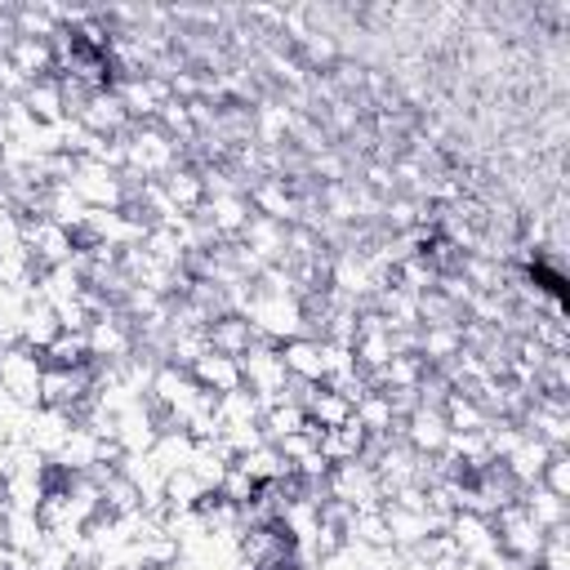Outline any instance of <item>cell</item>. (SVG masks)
<instances>
[{
	"label": "cell",
	"mask_w": 570,
	"mask_h": 570,
	"mask_svg": "<svg viewBox=\"0 0 570 570\" xmlns=\"http://www.w3.org/2000/svg\"><path fill=\"white\" fill-rule=\"evenodd\" d=\"M240 316L249 321V330L263 343H276V347L307 334V312H303V303L294 294H263V289H254Z\"/></svg>",
	"instance_id": "cell-1"
},
{
	"label": "cell",
	"mask_w": 570,
	"mask_h": 570,
	"mask_svg": "<svg viewBox=\"0 0 570 570\" xmlns=\"http://www.w3.org/2000/svg\"><path fill=\"white\" fill-rule=\"evenodd\" d=\"M205 499H209V490H205L187 468L165 476V508H174V512H191V508H200Z\"/></svg>",
	"instance_id": "cell-36"
},
{
	"label": "cell",
	"mask_w": 570,
	"mask_h": 570,
	"mask_svg": "<svg viewBox=\"0 0 570 570\" xmlns=\"http://www.w3.org/2000/svg\"><path fill=\"white\" fill-rule=\"evenodd\" d=\"M325 494L330 503H343L347 512H365V508H383V490H379V476L365 459H347V463H334L330 476H325Z\"/></svg>",
	"instance_id": "cell-4"
},
{
	"label": "cell",
	"mask_w": 570,
	"mask_h": 570,
	"mask_svg": "<svg viewBox=\"0 0 570 570\" xmlns=\"http://www.w3.org/2000/svg\"><path fill=\"white\" fill-rule=\"evenodd\" d=\"M89 134H98V138H120V134H129V111L120 107V98H116V89H94L89 98H85V107H80V116H76Z\"/></svg>",
	"instance_id": "cell-13"
},
{
	"label": "cell",
	"mask_w": 570,
	"mask_h": 570,
	"mask_svg": "<svg viewBox=\"0 0 570 570\" xmlns=\"http://www.w3.org/2000/svg\"><path fill=\"white\" fill-rule=\"evenodd\" d=\"M249 134H254V142L263 151H281V142L294 134V111L285 102H276V98H263L254 107V116H249Z\"/></svg>",
	"instance_id": "cell-20"
},
{
	"label": "cell",
	"mask_w": 570,
	"mask_h": 570,
	"mask_svg": "<svg viewBox=\"0 0 570 570\" xmlns=\"http://www.w3.org/2000/svg\"><path fill=\"white\" fill-rule=\"evenodd\" d=\"M9 214H13V209H9V205H4V200H0V223H4V218H9Z\"/></svg>",
	"instance_id": "cell-41"
},
{
	"label": "cell",
	"mask_w": 570,
	"mask_h": 570,
	"mask_svg": "<svg viewBox=\"0 0 570 570\" xmlns=\"http://www.w3.org/2000/svg\"><path fill=\"white\" fill-rule=\"evenodd\" d=\"M85 214H89L85 200H80L67 183H49V187H45V218H49V223H58V227H67V232L76 236L80 223H85Z\"/></svg>",
	"instance_id": "cell-30"
},
{
	"label": "cell",
	"mask_w": 570,
	"mask_h": 570,
	"mask_svg": "<svg viewBox=\"0 0 570 570\" xmlns=\"http://www.w3.org/2000/svg\"><path fill=\"white\" fill-rule=\"evenodd\" d=\"M191 450H196V441H191L183 428H160V436H156V445H151V459H156L160 472L169 476V472H183V468L191 463Z\"/></svg>",
	"instance_id": "cell-33"
},
{
	"label": "cell",
	"mask_w": 570,
	"mask_h": 570,
	"mask_svg": "<svg viewBox=\"0 0 570 570\" xmlns=\"http://www.w3.org/2000/svg\"><path fill=\"white\" fill-rule=\"evenodd\" d=\"M281 361H285V374L294 383H325L330 379V347H325V338H312V334L289 338V343H281Z\"/></svg>",
	"instance_id": "cell-10"
},
{
	"label": "cell",
	"mask_w": 570,
	"mask_h": 570,
	"mask_svg": "<svg viewBox=\"0 0 570 570\" xmlns=\"http://www.w3.org/2000/svg\"><path fill=\"white\" fill-rule=\"evenodd\" d=\"M441 414H445L450 432H485V423H490V414L472 396H463V392H450L445 405H441Z\"/></svg>",
	"instance_id": "cell-35"
},
{
	"label": "cell",
	"mask_w": 570,
	"mask_h": 570,
	"mask_svg": "<svg viewBox=\"0 0 570 570\" xmlns=\"http://www.w3.org/2000/svg\"><path fill=\"white\" fill-rule=\"evenodd\" d=\"M4 58H9V67L31 85V80H45V76H53V40H31V36H13L9 40V49H4Z\"/></svg>",
	"instance_id": "cell-19"
},
{
	"label": "cell",
	"mask_w": 570,
	"mask_h": 570,
	"mask_svg": "<svg viewBox=\"0 0 570 570\" xmlns=\"http://www.w3.org/2000/svg\"><path fill=\"white\" fill-rule=\"evenodd\" d=\"M445 436H450V423H445L441 405H414L401 419V441L414 454H441L445 450Z\"/></svg>",
	"instance_id": "cell-12"
},
{
	"label": "cell",
	"mask_w": 570,
	"mask_h": 570,
	"mask_svg": "<svg viewBox=\"0 0 570 570\" xmlns=\"http://www.w3.org/2000/svg\"><path fill=\"white\" fill-rule=\"evenodd\" d=\"M490 521H494L499 548H503L508 557H517V561H525V566H534V561H539L543 530H539V525L525 517V508H521V503H508V508H503V512H494Z\"/></svg>",
	"instance_id": "cell-7"
},
{
	"label": "cell",
	"mask_w": 570,
	"mask_h": 570,
	"mask_svg": "<svg viewBox=\"0 0 570 570\" xmlns=\"http://www.w3.org/2000/svg\"><path fill=\"white\" fill-rule=\"evenodd\" d=\"M254 485H272V481H285L289 476V463L281 459V450L272 445V441H263V445H254V450H245L240 459H232Z\"/></svg>",
	"instance_id": "cell-28"
},
{
	"label": "cell",
	"mask_w": 570,
	"mask_h": 570,
	"mask_svg": "<svg viewBox=\"0 0 570 570\" xmlns=\"http://www.w3.org/2000/svg\"><path fill=\"white\" fill-rule=\"evenodd\" d=\"M58 334H62L58 312H53L49 303L31 298V303L22 307V321H18V343H22V347H31V352H45V347H49Z\"/></svg>",
	"instance_id": "cell-24"
},
{
	"label": "cell",
	"mask_w": 570,
	"mask_h": 570,
	"mask_svg": "<svg viewBox=\"0 0 570 570\" xmlns=\"http://www.w3.org/2000/svg\"><path fill=\"white\" fill-rule=\"evenodd\" d=\"M45 365H58V370H80V365H89V347H85V334H58L45 352Z\"/></svg>",
	"instance_id": "cell-37"
},
{
	"label": "cell",
	"mask_w": 570,
	"mask_h": 570,
	"mask_svg": "<svg viewBox=\"0 0 570 570\" xmlns=\"http://www.w3.org/2000/svg\"><path fill=\"white\" fill-rule=\"evenodd\" d=\"M352 419L365 436H401V419L387 401V392H365L356 405H352Z\"/></svg>",
	"instance_id": "cell-25"
},
{
	"label": "cell",
	"mask_w": 570,
	"mask_h": 570,
	"mask_svg": "<svg viewBox=\"0 0 570 570\" xmlns=\"http://www.w3.org/2000/svg\"><path fill=\"white\" fill-rule=\"evenodd\" d=\"M40 379H45V356L13 343V347H0V392L27 410L40 405Z\"/></svg>",
	"instance_id": "cell-5"
},
{
	"label": "cell",
	"mask_w": 570,
	"mask_h": 570,
	"mask_svg": "<svg viewBox=\"0 0 570 570\" xmlns=\"http://www.w3.org/2000/svg\"><path fill=\"white\" fill-rule=\"evenodd\" d=\"M365 432L356 428V419H347L343 428H330V432H321L316 436V450L325 454V463L334 468V463H347V459H361L365 454Z\"/></svg>",
	"instance_id": "cell-29"
},
{
	"label": "cell",
	"mask_w": 570,
	"mask_h": 570,
	"mask_svg": "<svg viewBox=\"0 0 570 570\" xmlns=\"http://www.w3.org/2000/svg\"><path fill=\"white\" fill-rule=\"evenodd\" d=\"M76 428V414L67 410H53V405H36L31 410V428H27V445L40 454V459H53L62 450V441L71 436Z\"/></svg>",
	"instance_id": "cell-15"
},
{
	"label": "cell",
	"mask_w": 570,
	"mask_h": 570,
	"mask_svg": "<svg viewBox=\"0 0 570 570\" xmlns=\"http://www.w3.org/2000/svg\"><path fill=\"white\" fill-rule=\"evenodd\" d=\"M552 459V450L543 445V441H534V436H521V445L508 454V459H499V468H503V476L517 485V490H525V485H539V476H543V463Z\"/></svg>",
	"instance_id": "cell-22"
},
{
	"label": "cell",
	"mask_w": 570,
	"mask_h": 570,
	"mask_svg": "<svg viewBox=\"0 0 570 570\" xmlns=\"http://www.w3.org/2000/svg\"><path fill=\"white\" fill-rule=\"evenodd\" d=\"M539 485H543V490H552L557 499H570V454H566V450H552V459L543 463Z\"/></svg>",
	"instance_id": "cell-38"
},
{
	"label": "cell",
	"mask_w": 570,
	"mask_h": 570,
	"mask_svg": "<svg viewBox=\"0 0 570 570\" xmlns=\"http://www.w3.org/2000/svg\"><path fill=\"white\" fill-rule=\"evenodd\" d=\"M254 490H258V485H254V481H249V476H245V472L232 463V468H227V476L218 481V490H214V494H218V499H227V503H236V508H245V503L254 499Z\"/></svg>",
	"instance_id": "cell-40"
},
{
	"label": "cell",
	"mask_w": 570,
	"mask_h": 570,
	"mask_svg": "<svg viewBox=\"0 0 570 570\" xmlns=\"http://www.w3.org/2000/svg\"><path fill=\"white\" fill-rule=\"evenodd\" d=\"M445 534H450V543H454V552H459L463 561H476V566H481L485 557L499 552V534H494V521H490V517L454 512L450 525H445Z\"/></svg>",
	"instance_id": "cell-9"
},
{
	"label": "cell",
	"mask_w": 570,
	"mask_h": 570,
	"mask_svg": "<svg viewBox=\"0 0 570 570\" xmlns=\"http://www.w3.org/2000/svg\"><path fill=\"white\" fill-rule=\"evenodd\" d=\"M240 379L245 387L258 396V405H281V401H294L289 392V374H285V361H281V347L276 343H254L245 356H240Z\"/></svg>",
	"instance_id": "cell-2"
},
{
	"label": "cell",
	"mask_w": 570,
	"mask_h": 570,
	"mask_svg": "<svg viewBox=\"0 0 570 570\" xmlns=\"http://www.w3.org/2000/svg\"><path fill=\"white\" fill-rule=\"evenodd\" d=\"M67 187L85 200V209H125V178L98 160L76 156V169L67 178Z\"/></svg>",
	"instance_id": "cell-6"
},
{
	"label": "cell",
	"mask_w": 570,
	"mask_h": 570,
	"mask_svg": "<svg viewBox=\"0 0 570 570\" xmlns=\"http://www.w3.org/2000/svg\"><path fill=\"white\" fill-rule=\"evenodd\" d=\"M249 209L263 214V218H276L285 227H294L298 214H303V200H298V191H294L289 178H258L249 187Z\"/></svg>",
	"instance_id": "cell-11"
},
{
	"label": "cell",
	"mask_w": 570,
	"mask_h": 570,
	"mask_svg": "<svg viewBox=\"0 0 570 570\" xmlns=\"http://www.w3.org/2000/svg\"><path fill=\"white\" fill-rule=\"evenodd\" d=\"M285 236H289L285 223L263 218V214H249V223H245V232H240L236 240L267 267V263H285Z\"/></svg>",
	"instance_id": "cell-17"
},
{
	"label": "cell",
	"mask_w": 570,
	"mask_h": 570,
	"mask_svg": "<svg viewBox=\"0 0 570 570\" xmlns=\"http://www.w3.org/2000/svg\"><path fill=\"white\" fill-rule=\"evenodd\" d=\"M196 214L214 227L218 240H236L245 232V223H249L254 209H249V196L245 191H223V196H205V205Z\"/></svg>",
	"instance_id": "cell-14"
},
{
	"label": "cell",
	"mask_w": 570,
	"mask_h": 570,
	"mask_svg": "<svg viewBox=\"0 0 570 570\" xmlns=\"http://www.w3.org/2000/svg\"><path fill=\"white\" fill-rule=\"evenodd\" d=\"M22 107L36 116V125H58L67 120V98H62V80L58 76H45V80H31L22 89Z\"/></svg>",
	"instance_id": "cell-23"
},
{
	"label": "cell",
	"mask_w": 570,
	"mask_h": 570,
	"mask_svg": "<svg viewBox=\"0 0 570 570\" xmlns=\"http://www.w3.org/2000/svg\"><path fill=\"white\" fill-rule=\"evenodd\" d=\"M298 53H303V62L325 67V62H334V58H338V45H334V36H330V31H307V36L298 40Z\"/></svg>",
	"instance_id": "cell-39"
},
{
	"label": "cell",
	"mask_w": 570,
	"mask_h": 570,
	"mask_svg": "<svg viewBox=\"0 0 570 570\" xmlns=\"http://www.w3.org/2000/svg\"><path fill=\"white\" fill-rule=\"evenodd\" d=\"M205 334H209V347H214V352H223V356H245V352L258 343V334L249 330V321H245V316H236V312L214 316Z\"/></svg>",
	"instance_id": "cell-26"
},
{
	"label": "cell",
	"mask_w": 570,
	"mask_h": 570,
	"mask_svg": "<svg viewBox=\"0 0 570 570\" xmlns=\"http://www.w3.org/2000/svg\"><path fill=\"white\" fill-rule=\"evenodd\" d=\"M85 347H89V365H125L138 352V330L120 307H107L102 316L89 321Z\"/></svg>",
	"instance_id": "cell-3"
},
{
	"label": "cell",
	"mask_w": 570,
	"mask_h": 570,
	"mask_svg": "<svg viewBox=\"0 0 570 570\" xmlns=\"http://www.w3.org/2000/svg\"><path fill=\"white\" fill-rule=\"evenodd\" d=\"M111 89H116V98H120V107L129 111L134 125L156 120V111L174 98L169 94V80H160V76H120Z\"/></svg>",
	"instance_id": "cell-8"
},
{
	"label": "cell",
	"mask_w": 570,
	"mask_h": 570,
	"mask_svg": "<svg viewBox=\"0 0 570 570\" xmlns=\"http://www.w3.org/2000/svg\"><path fill=\"white\" fill-rule=\"evenodd\" d=\"M517 503L525 508V517H530L539 530L566 525V499H557V494L543 490V485H525V490H517Z\"/></svg>",
	"instance_id": "cell-32"
},
{
	"label": "cell",
	"mask_w": 570,
	"mask_h": 570,
	"mask_svg": "<svg viewBox=\"0 0 570 570\" xmlns=\"http://www.w3.org/2000/svg\"><path fill=\"white\" fill-rule=\"evenodd\" d=\"M258 428H263V441H281V436H289V432H303L307 428V410L298 405V401H281V405H267L263 410V419H258Z\"/></svg>",
	"instance_id": "cell-34"
},
{
	"label": "cell",
	"mask_w": 570,
	"mask_h": 570,
	"mask_svg": "<svg viewBox=\"0 0 570 570\" xmlns=\"http://www.w3.org/2000/svg\"><path fill=\"white\" fill-rule=\"evenodd\" d=\"M187 374H191L196 387L209 392V396H223V392L245 387V379H240V356H223V352H214V347H209Z\"/></svg>",
	"instance_id": "cell-18"
},
{
	"label": "cell",
	"mask_w": 570,
	"mask_h": 570,
	"mask_svg": "<svg viewBox=\"0 0 570 570\" xmlns=\"http://www.w3.org/2000/svg\"><path fill=\"white\" fill-rule=\"evenodd\" d=\"M383 521H387V539H392L396 552H410V548H419L428 534H441L428 512L401 508V503H383Z\"/></svg>",
	"instance_id": "cell-16"
},
{
	"label": "cell",
	"mask_w": 570,
	"mask_h": 570,
	"mask_svg": "<svg viewBox=\"0 0 570 570\" xmlns=\"http://www.w3.org/2000/svg\"><path fill=\"white\" fill-rule=\"evenodd\" d=\"M214 419H218V432L223 428H245V423L263 419V405H258V396L249 387H236V392L214 396Z\"/></svg>",
	"instance_id": "cell-31"
},
{
	"label": "cell",
	"mask_w": 570,
	"mask_h": 570,
	"mask_svg": "<svg viewBox=\"0 0 570 570\" xmlns=\"http://www.w3.org/2000/svg\"><path fill=\"white\" fill-rule=\"evenodd\" d=\"M0 539H4L9 552H18V557L31 561V557L49 543V530H45L40 512H4V521H0Z\"/></svg>",
	"instance_id": "cell-21"
},
{
	"label": "cell",
	"mask_w": 570,
	"mask_h": 570,
	"mask_svg": "<svg viewBox=\"0 0 570 570\" xmlns=\"http://www.w3.org/2000/svg\"><path fill=\"white\" fill-rule=\"evenodd\" d=\"M165 196L174 200L178 214H196L205 205V183H200V169L196 165H174L165 178H160Z\"/></svg>",
	"instance_id": "cell-27"
}]
</instances>
